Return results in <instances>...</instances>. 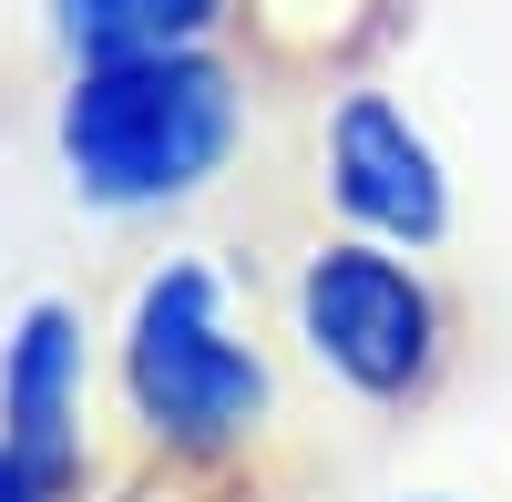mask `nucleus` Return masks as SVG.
<instances>
[{
  "label": "nucleus",
  "instance_id": "obj_1",
  "mask_svg": "<svg viewBox=\"0 0 512 502\" xmlns=\"http://www.w3.org/2000/svg\"><path fill=\"white\" fill-rule=\"evenodd\" d=\"M246 144V72L226 52H144V62H72L52 103L62 185L93 216H164L195 205Z\"/></svg>",
  "mask_w": 512,
  "mask_h": 502
},
{
  "label": "nucleus",
  "instance_id": "obj_2",
  "mask_svg": "<svg viewBox=\"0 0 512 502\" xmlns=\"http://www.w3.org/2000/svg\"><path fill=\"white\" fill-rule=\"evenodd\" d=\"M113 380H123V410L134 431L164 451L175 472H226L256 451L277 410V380L256 339L226 308V277L205 257H164L134 308H123V349H113Z\"/></svg>",
  "mask_w": 512,
  "mask_h": 502
},
{
  "label": "nucleus",
  "instance_id": "obj_3",
  "mask_svg": "<svg viewBox=\"0 0 512 502\" xmlns=\"http://www.w3.org/2000/svg\"><path fill=\"white\" fill-rule=\"evenodd\" d=\"M297 339L349 400L369 410H420L451 369V308L420 277L410 246L379 236H328L297 267Z\"/></svg>",
  "mask_w": 512,
  "mask_h": 502
},
{
  "label": "nucleus",
  "instance_id": "obj_4",
  "mask_svg": "<svg viewBox=\"0 0 512 502\" xmlns=\"http://www.w3.org/2000/svg\"><path fill=\"white\" fill-rule=\"evenodd\" d=\"M328 205L349 216V236L410 246V257L451 236V164L379 82L338 93V113H328Z\"/></svg>",
  "mask_w": 512,
  "mask_h": 502
},
{
  "label": "nucleus",
  "instance_id": "obj_5",
  "mask_svg": "<svg viewBox=\"0 0 512 502\" xmlns=\"http://www.w3.org/2000/svg\"><path fill=\"white\" fill-rule=\"evenodd\" d=\"M82 380H93V349H82V308L31 298L0 339V451L21 472H41L52 492L82 502L93 482V451H82Z\"/></svg>",
  "mask_w": 512,
  "mask_h": 502
},
{
  "label": "nucleus",
  "instance_id": "obj_6",
  "mask_svg": "<svg viewBox=\"0 0 512 502\" xmlns=\"http://www.w3.org/2000/svg\"><path fill=\"white\" fill-rule=\"evenodd\" d=\"M236 0H52L62 62H144V52H216Z\"/></svg>",
  "mask_w": 512,
  "mask_h": 502
},
{
  "label": "nucleus",
  "instance_id": "obj_7",
  "mask_svg": "<svg viewBox=\"0 0 512 502\" xmlns=\"http://www.w3.org/2000/svg\"><path fill=\"white\" fill-rule=\"evenodd\" d=\"M0 502H72V492H52V482H41V472H21L11 451H0Z\"/></svg>",
  "mask_w": 512,
  "mask_h": 502
},
{
  "label": "nucleus",
  "instance_id": "obj_8",
  "mask_svg": "<svg viewBox=\"0 0 512 502\" xmlns=\"http://www.w3.org/2000/svg\"><path fill=\"white\" fill-rule=\"evenodd\" d=\"M420 502H451V492H420Z\"/></svg>",
  "mask_w": 512,
  "mask_h": 502
}]
</instances>
